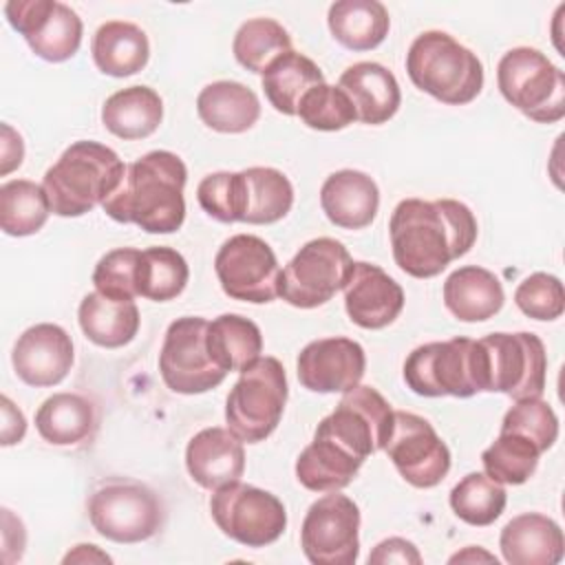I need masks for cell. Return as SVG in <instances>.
I'll list each match as a JSON object with an SVG mask.
<instances>
[{
	"label": "cell",
	"instance_id": "obj_43",
	"mask_svg": "<svg viewBox=\"0 0 565 565\" xmlns=\"http://www.w3.org/2000/svg\"><path fill=\"white\" fill-rule=\"evenodd\" d=\"M141 252L135 247H117L104 254L93 271V285L99 294L117 300H135L137 274H139Z\"/></svg>",
	"mask_w": 565,
	"mask_h": 565
},
{
	"label": "cell",
	"instance_id": "obj_11",
	"mask_svg": "<svg viewBox=\"0 0 565 565\" xmlns=\"http://www.w3.org/2000/svg\"><path fill=\"white\" fill-rule=\"evenodd\" d=\"M351 269L353 258L340 241L313 238L280 271L278 296L298 309L320 307L344 289Z\"/></svg>",
	"mask_w": 565,
	"mask_h": 565
},
{
	"label": "cell",
	"instance_id": "obj_27",
	"mask_svg": "<svg viewBox=\"0 0 565 565\" xmlns=\"http://www.w3.org/2000/svg\"><path fill=\"white\" fill-rule=\"evenodd\" d=\"M196 113L207 128L225 135H238L258 121L260 102L245 84L218 79L199 93Z\"/></svg>",
	"mask_w": 565,
	"mask_h": 565
},
{
	"label": "cell",
	"instance_id": "obj_14",
	"mask_svg": "<svg viewBox=\"0 0 565 565\" xmlns=\"http://www.w3.org/2000/svg\"><path fill=\"white\" fill-rule=\"evenodd\" d=\"M207 320L183 316L170 322L159 353V373L163 384L181 395H199L216 388L225 380L205 344Z\"/></svg>",
	"mask_w": 565,
	"mask_h": 565
},
{
	"label": "cell",
	"instance_id": "obj_36",
	"mask_svg": "<svg viewBox=\"0 0 565 565\" xmlns=\"http://www.w3.org/2000/svg\"><path fill=\"white\" fill-rule=\"evenodd\" d=\"M51 214V203L42 185L29 179H13L0 185V227L9 236H31L40 232Z\"/></svg>",
	"mask_w": 565,
	"mask_h": 565
},
{
	"label": "cell",
	"instance_id": "obj_35",
	"mask_svg": "<svg viewBox=\"0 0 565 565\" xmlns=\"http://www.w3.org/2000/svg\"><path fill=\"white\" fill-rule=\"evenodd\" d=\"M95 408L77 393H55L35 413L40 437L53 446H73L95 430Z\"/></svg>",
	"mask_w": 565,
	"mask_h": 565
},
{
	"label": "cell",
	"instance_id": "obj_30",
	"mask_svg": "<svg viewBox=\"0 0 565 565\" xmlns=\"http://www.w3.org/2000/svg\"><path fill=\"white\" fill-rule=\"evenodd\" d=\"M95 66L110 77L139 73L150 57V42L141 26L124 20L104 22L90 42Z\"/></svg>",
	"mask_w": 565,
	"mask_h": 565
},
{
	"label": "cell",
	"instance_id": "obj_20",
	"mask_svg": "<svg viewBox=\"0 0 565 565\" xmlns=\"http://www.w3.org/2000/svg\"><path fill=\"white\" fill-rule=\"evenodd\" d=\"M73 360L71 335L53 322H40L22 331L11 353L15 375L35 388L60 384L68 375Z\"/></svg>",
	"mask_w": 565,
	"mask_h": 565
},
{
	"label": "cell",
	"instance_id": "obj_42",
	"mask_svg": "<svg viewBox=\"0 0 565 565\" xmlns=\"http://www.w3.org/2000/svg\"><path fill=\"white\" fill-rule=\"evenodd\" d=\"M501 433L523 435L534 441L541 452H547L558 437V417L541 397L514 399V406L503 415Z\"/></svg>",
	"mask_w": 565,
	"mask_h": 565
},
{
	"label": "cell",
	"instance_id": "obj_29",
	"mask_svg": "<svg viewBox=\"0 0 565 565\" xmlns=\"http://www.w3.org/2000/svg\"><path fill=\"white\" fill-rule=\"evenodd\" d=\"M82 333L97 347L119 349L139 331V309L135 300H117L99 294H86L77 309Z\"/></svg>",
	"mask_w": 565,
	"mask_h": 565
},
{
	"label": "cell",
	"instance_id": "obj_16",
	"mask_svg": "<svg viewBox=\"0 0 565 565\" xmlns=\"http://www.w3.org/2000/svg\"><path fill=\"white\" fill-rule=\"evenodd\" d=\"M221 289L243 302L265 305L278 298L280 267L274 249L254 234L227 238L214 258Z\"/></svg>",
	"mask_w": 565,
	"mask_h": 565
},
{
	"label": "cell",
	"instance_id": "obj_33",
	"mask_svg": "<svg viewBox=\"0 0 565 565\" xmlns=\"http://www.w3.org/2000/svg\"><path fill=\"white\" fill-rule=\"evenodd\" d=\"M205 344L212 362L225 371H243L263 351V333L256 322L238 313H223L207 322Z\"/></svg>",
	"mask_w": 565,
	"mask_h": 565
},
{
	"label": "cell",
	"instance_id": "obj_4",
	"mask_svg": "<svg viewBox=\"0 0 565 565\" xmlns=\"http://www.w3.org/2000/svg\"><path fill=\"white\" fill-rule=\"evenodd\" d=\"M124 172L126 166L113 148L97 141H75L44 172L42 188L51 212L71 218L102 205Z\"/></svg>",
	"mask_w": 565,
	"mask_h": 565
},
{
	"label": "cell",
	"instance_id": "obj_1",
	"mask_svg": "<svg viewBox=\"0 0 565 565\" xmlns=\"http://www.w3.org/2000/svg\"><path fill=\"white\" fill-rule=\"evenodd\" d=\"M395 265L413 278H435L477 241L472 210L455 199H404L388 221Z\"/></svg>",
	"mask_w": 565,
	"mask_h": 565
},
{
	"label": "cell",
	"instance_id": "obj_32",
	"mask_svg": "<svg viewBox=\"0 0 565 565\" xmlns=\"http://www.w3.org/2000/svg\"><path fill=\"white\" fill-rule=\"evenodd\" d=\"M329 31L349 51H371L388 35L391 18L377 0H338L329 7Z\"/></svg>",
	"mask_w": 565,
	"mask_h": 565
},
{
	"label": "cell",
	"instance_id": "obj_21",
	"mask_svg": "<svg viewBox=\"0 0 565 565\" xmlns=\"http://www.w3.org/2000/svg\"><path fill=\"white\" fill-rule=\"evenodd\" d=\"M344 309L362 329H384L404 309V289L382 267L353 263L344 285Z\"/></svg>",
	"mask_w": 565,
	"mask_h": 565
},
{
	"label": "cell",
	"instance_id": "obj_38",
	"mask_svg": "<svg viewBox=\"0 0 565 565\" xmlns=\"http://www.w3.org/2000/svg\"><path fill=\"white\" fill-rule=\"evenodd\" d=\"M190 278L185 258L172 247H148L141 252L137 294L154 302H168L177 298Z\"/></svg>",
	"mask_w": 565,
	"mask_h": 565
},
{
	"label": "cell",
	"instance_id": "obj_22",
	"mask_svg": "<svg viewBox=\"0 0 565 565\" xmlns=\"http://www.w3.org/2000/svg\"><path fill=\"white\" fill-rule=\"evenodd\" d=\"M185 468L205 490L236 483L245 472L243 441L230 428H203L188 441Z\"/></svg>",
	"mask_w": 565,
	"mask_h": 565
},
{
	"label": "cell",
	"instance_id": "obj_2",
	"mask_svg": "<svg viewBox=\"0 0 565 565\" xmlns=\"http://www.w3.org/2000/svg\"><path fill=\"white\" fill-rule=\"evenodd\" d=\"M188 168L170 150H152L126 166L119 185L102 203L117 223H135L148 234H172L185 221Z\"/></svg>",
	"mask_w": 565,
	"mask_h": 565
},
{
	"label": "cell",
	"instance_id": "obj_9",
	"mask_svg": "<svg viewBox=\"0 0 565 565\" xmlns=\"http://www.w3.org/2000/svg\"><path fill=\"white\" fill-rule=\"evenodd\" d=\"M163 503L154 490L132 479H108L88 499L93 530L115 543H141L163 525Z\"/></svg>",
	"mask_w": 565,
	"mask_h": 565
},
{
	"label": "cell",
	"instance_id": "obj_13",
	"mask_svg": "<svg viewBox=\"0 0 565 565\" xmlns=\"http://www.w3.org/2000/svg\"><path fill=\"white\" fill-rule=\"evenodd\" d=\"M300 545L313 565H353L360 554V508L347 494L329 492L302 519Z\"/></svg>",
	"mask_w": 565,
	"mask_h": 565
},
{
	"label": "cell",
	"instance_id": "obj_45",
	"mask_svg": "<svg viewBox=\"0 0 565 565\" xmlns=\"http://www.w3.org/2000/svg\"><path fill=\"white\" fill-rule=\"evenodd\" d=\"M386 563H404V565H419L422 554L415 547V543L393 536L384 539L382 543L375 545V550L369 554V565H386Z\"/></svg>",
	"mask_w": 565,
	"mask_h": 565
},
{
	"label": "cell",
	"instance_id": "obj_17",
	"mask_svg": "<svg viewBox=\"0 0 565 565\" xmlns=\"http://www.w3.org/2000/svg\"><path fill=\"white\" fill-rule=\"evenodd\" d=\"M388 459L413 488H435L450 470V450L433 424L415 413L395 411L384 446Z\"/></svg>",
	"mask_w": 565,
	"mask_h": 565
},
{
	"label": "cell",
	"instance_id": "obj_40",
	"mask_svg": "<svg viewBox=\"0 0 565 565\" xmlns=\"http://www.w3.org/2000/svg\"><path fill=\"white\" fill-rule=\"evenodd\" d=\"M505 488L503 483L490 479L486 472H468L450 490L452 512L468 525H490L505 510Z\"/></svg>",
	"mask_w": 565,
	"mask_h": 565
},
{
	"label": "cell",
	"instance_id": "obj_15",
	"mask_svg": "<svg viewBox=\"0 0 565 565\" xmlns=\"http://www.w3.org/2000/svg\"><path fill=\"white\" fill-rule=\"evenodd\" d=\"M395 411L373 386H353L342 393L335 411L327 415L316 433L331 437L355 457L364 459L384 450L393 430Z\"/></svg>",
	"mask_w": 565,
	"mask_h": 565
},
{
	"label": "cell",
	"instance_id": "obj_41",
	"mask_svg": "<svg viewBox=\"0 0 565 565\" xmlns=\"http://www.w3.org/2000/svg\"><path fill=\"white\" fill-rule=\"evenodd\" d=\"M298 117L305 126L313 130H342L358 119L353 102L340 86L318 84L305 93L298 106Z\"/></svg>",
	"mask_w": 565,
	"mask_h": 565
},
{
	"label": "cell",
	"instance_id": "obj_31",
	"mask_svg": "<svg viewBox=\"0 0 565 565\" xmlns=\"http://www.w3.org/2000/svg\"><path fill=\"white\" fill-rule=\"evenodd\" d=\"M163 119V102L150 86H128L113 93L102 106V124L119 139H146Z\"/></svg>",
	"mask_w": 565,
	"mask_h": 565
},
{
	"label": "cell",
	"instance_id": "obj_12",
	"mask_svg": "<svg viewBox=\"0 0 565 565\" xmlns=\"http://www.w3.org/2000/svg\"><path fill=\"white\" fill-rule=\"evenodd\" d=\"M210 512L225 536L247 547H265L278 541L287 527L282 501L263 488L241 481L214 490Z\"/></svg>",
	"mask_w": 565,
	"mask_h": 565
},
{
	"label": "cell",
	"instance_id": "obj_25",
	"mask_svg": "<svg viewBox=\"0 0 565 565\" xmlns=\"http://www.w3.org/2000/svg\"><path fill=\"white\" fill-rule=\"evenodd\" d=\"M338 86L349 95L358 119L369 126L386 124L402 104V90L395 75L377 62H358L349 66Z\"/></svg>",
	"mask_w": 565,
	"mask_h": 565
},
{
	"label": "cell",
	"instance_id": "obj_19",
	"mask_svg": "<svg viewBox=\"0 0 565 565\" xmlns=\"http://www.w3.org/2000/svg\"><path fill=\"white\" fill-rule=\"evenodd\" d=\"M296 369L307 391L347 393L364 377L366 355L351 338H320L298 353Z\"/></svg>",
	"mask_w": 565,
	"mask_h": 565
},
{
	"label": "cell",
	"instance_id": "obj_10",
	"mask_svg": "<svg viewBox=\"0 0 565 565\" xmlns=\"http://www.w3.org/2000/svg\"><path fill=\"white\" fill-rule=\"evenodd\" d=\"M479 342L483 391L503 393L512 399L541 397L545 391L547 353L534 333H490Z\"/></svg>",
	"mask_w": 565,
	"mask_h": 565
},
{
	"label": "cell",
	"instance_id": "obj_24",
	"mask_svg": "<svg viewBox=\"0 0 565 565\" xmlns=\"http://www.w3.org/2000/svg\"><path fill=\"white\" fill-rule=\"evenodd\" d=\"M327 218L342 230H362L373 223L380 207L377 183L360 170H338L320 188Z\"/></svg>",
	"mask_w": 565,
	"mask_h": 565
},
{
	"label": "cell",
	"instance_id": "obj_18",
	"mask_svg": "<svg viewBox=\"0 0 565 565\" xmlns=\"http://www.w3.org/2000/svg\"><path fill=\"white\" fill-rule=\"evenodd\" d=\"M4 15L31 51L46 62H66L82 44V20L64 2L9 0Z\"/></svg>",
	"mask_w": 565,
	"mask_h": 565
},
{
	"label": "cell",
	"instance_id": "obj_5",
	"mask_svg": "<svg viewBox=\"0 0 565 565\" xmlns=\"http://www.w3.org/2000/svg\"><path fill=\"white\" fill-rule=\"evenodd\" d=\"M411 82L448 106L470 104L483 88V64L444 31H424L406 53Z\"/></svg>",
	"mask_w": 565,
	"mask_h": 565
},
{
	"label": "cell",
	"instance_id": "obj_48",
	"mask_svg": "<svg viewBox=\"0 0 565 565\" xmlns=\"http://www.w3.org/2000/svg\"><path fill=\"white\" fill-rule=\"evenodd\" d=\"M64 563H113V558L93 543H79L64 556Z\"/></svg>",
	"mask_w": 565,
	"mask_h": 565
},
{
	"label": "cell",
	"instance_id": "obj_7",
	"mask_svg": "<svg viewBox=\"0 0 565 565\" xmlns=\"http://www.w3.org/2000/svg\"><path fill=\"white\" fill-rule=\"evenodd\" d=\"M497 84L508 104L539 124L565 117V75L532 46L510 49L497 66Z\"/></svg>",
	"mask_w": 565,
	"mask_h": 565
},
{
	"label": "cell",
	"instance_id": "obj_37",
	"mask_svg": "<svg viewBox=\"0 0 565 565\" xmlns=\"http://www.w3.org/2000/svg\"><path fill=\"white\" fill-rule=\"evenodd\" d=\"M232 51L243 68L263 75L276 57L291 51V38L287 29L276 20L252 18L238 26Z\"/></svg>",
	"mask_w": 565,
	"mask_h": 565
},
{
	"label": "cell",
	"instance_id": "obj_6",
	"mask_svg": "<svg viewBox=\"0 0 565 565\" xmlns=\"http://www.w3.org/2000/svg\"><path fill=\"white\" fill-rule=\"evenodd\" d=\"M287 395V375L280 360L260 355L241 371L227 395V428L243 444H258L267 439L280 424Z\"/></svg>",
	"mask_w": 565,
	"mask_h": 565
},
{
	"label": "cell",
	"instance_id": "obj_39",
	"mask_svg": "<svg viewBox=\"0 0 565 565\" xmlns=\"http://www.w3.org/2000/svg\"><path fill=\"white\" fill-rule=\"evenodd\" d=\"M541 455L539 446L527 437L499 433V437L481 452V463L490 479L505 486H521L534 475Z\"/></svg>",
	"mask_w": 565,
	"mask_h": 565
},
{
	"label": "cell",
	"instance_id": "obj_44",
	"mask_svg": "<svg viewBox=\"0 0 565 565\" xmlns=\"http://www.w3.org/2000/svg\"><path fill=\"white\" fill-rule=\"evenodd\" d=\"M516 307L534 320H556L565 311L563 282L545 271L530 274L514 291Z\"/></svg>",
	"mask_w": 565,
	"mask_h": 565
},
{
	"label": "cell",
	"instance_id": "obj_49",
	"mask_svg": "<svg viewBox=\"0 0 565 565\" xmlns=\"http://www.w3.org/2000/svg\"><path fill=\"white\" fill-rule=\"evenodd\" d=\"M475 561H488V563H494L497 565V558L475 545L466 547L463 552H457L455 556H450V563H475Z\"/></svg>",
	"mask_w": 565,
	"mask_h": 565
},
{
	"label": "cell",
	"instance_id": "obj_23",
	"mask_svg": "<svg viewBox=\"0 0 565 565\" xmlns=\"http://www.w3.org/2000/svg\"><path fill=\"white\" fill-rule=\"evenodd\" d=\"M499 547L510 565H556L563 561L565 539L554 519L525 512L503 525Z\"/></svg>",
	"mask_w": 565,
	"mask_h": 565
},
{
	"label": "cell",
	"instance_id": "obj_26",
	"mask_svg": "<svg viewBox=\"0 0 565 565\" xmlns=\"http://www.w3.org/2000/svg\"><path fill=\"white\" fill-rule=\"evenodd\" d=\"M505 294L501 280L479 265L455 269L444 282V305L461 322H483L497 316Z\"/></svg>",
	"mask_w": 565,
	"mask_h": 565
},
{
	"label": "cell",
	"instance_id": "obj_47",
	"mask_svg": "<svg viewBox=\"0 0 565 565\" xmlns=\"http://www.w3.org/2000/svg\"><path fill=\"white\" fill-rule=\"evenodd\" d=\"M24 157V143L20 132H15L9 124H2V174H9L13 168L22 163Z\"/></svg>",
	"mask_w": 565,
	"mask_h": 565
},
{
	"label": "cell",
	"instance_id": "obj_46",
	"mask_svg": "<svg viewBox=\"0 0 565 565\" xmlns=\"http://www.w3.org/2000/svg\"><path fill=\"white\" fill-rule=\"evenodd\" d=\"M24 433L26 419L22 411L7 395H2V446H13L22 441Z\"/></svg>",
	"mask_w": 565,
	"mask_h": 565
},
{
	"label": "cell",
	"instance_id": "obj_28",
	"mask_svg": "<svg viewBox=\"0 0 565 565\" xmlns=\"http://www.w3.org/2000/svg\"><path fill=\"white\" fill-rule=\"evenodd\" d=\"M362 463L331 437L313 433V441L296 459V479L311 492H335L355 479Z\"/></svg>",
	"mask_w": 565,
	"mask_h": 565
},
{
	"label": "cell",
	"instance_id": "obj_3",
	"mask_svg": "<svg viewBox=\"0 0 565 565\" xmlns=\"http://www.w3.org/2000/svg\"><path fill=\"white\" fill-rule=\"evenodd\" d=\"M199 205L221 223L269 225L287 216L294 205V185L276 168L212 172L196 188Z\"/></svg>",
	"mask_w": 565,
	"mask_h": 565
},
{
	"label": "cell",
	"instance_id": "obj_8",
	"mask_svg": "<svg viewBox=\"0 0 565 565\" xmlns=\"http://www.w3.org/2000/svg\"><path fill=\"white\" fill-rule=\"evenodd\" d=\"M404 382L424 397H470L483 391L481 349L477 340L452 338L428 342L408 353Z\"/></svg>",
	"mask_w": 565,
	"mask_h": 565
},
{
	"label": "cell",
	"instance_id": "obj_34",
	"mask_svg": "<svg viewBox=\"0 0 565 565\" xmlns=\"http://www.w3.org/2000/svg\"><path fill=\"white\" fill-rule=\"evenodd\" d=\"M260 84L265 97L278 113L298 115L300 99L313 86L324 84V75L311 57L291 49L265 68Z\"/></svg>",
	"mask_w": 565,
	"mask_h": 565
}]
</instances>
